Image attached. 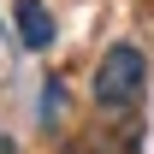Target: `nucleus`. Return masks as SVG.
<instances>
[{"label":"nucleus","mask_w":154,"mask_h":154,"mask_svg":"<svg viewBox=\"0 0 154 154\" xmlns=\"http://www.w3.org/2000/svg\"><path fill=\"white\" fill-rule=\"evenodd\" d=\"M142 77H148L142 48H136V42H113V48L101 54V65H95V107H101V113H125V107H136Z\"/></svg>","instance_id":"1"},{"label":"nucleus","mask_w":154,"mask_h":154,"mask_svg":"<svg viewBox=\"0 0 154 154\" xmlns=\"http://www.w3.org/2000/svg\"><path fill=\"white\" fill-rule=\"evenodd\" d=\"M136 136L131 131H83V148L77 154H131Z\"/></svg>","instance_id":"3"},{"label":"nucleus","mask_w":154,"mask_h":154,"mask_svg":"<svg viewBox=\"0 0 154 154\" xmlns=\"http://www.w3.org/2000/svg\"><path fill=\"white\" fill-rule=\"evenodd\" d=\"M42 119H48V125L59 119V83H48V107H42Z\"/></svg>","instance_id":"4"},{"label":"nucleus","mask_w":154,"mask_h":154,"mask_svg":"<svg viewBox=\"0 0 154 154\" xmlns=\"http://www.w3.org/2000/svg\"><path fill=\"white\" fill-rule=\"evenodd\" d=\"M12 18H18V42L30 48V54L54 48V12H48L42 0H18V6H12Z\"/></svg>","instance_id":"2"}]
</instances>
